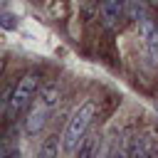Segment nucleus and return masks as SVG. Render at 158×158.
Returning <instances> with one entry per match:
<instances>
[{
    "instance_id": "1",
    "label": "nucleus",
    "mask_w": 158,
    "mask_h": 158,
    "mask_svg": "<svg viewBox=\"0 0 158 158\" xmlns=\"http://www.w3.org/2000/svg\"><path fill=\"white\" fill-rule=\"evenodd\" d=\"M59 96H62V89H59L57 81H47V84L40 89V94L35 96V101H32L27 116H25V123H22V131H25L27 138H37V136L44 131L52 111H54L57 104H59Z\"/></svg>"
},
{
    "instance_id": "2",
    "label": "nucleus",
    "mask_w": 158,
    "mask_h": 158,
    "mask_svg": "<svg viewBox=\"0 0 158 158\" xmlns=\"http://www.w3.org/2000/svg\"><path fill=\"white\" fill-rule=\"evenodd\" d=\"M96 114H99L96 99H86L72 111V116H69V121H67V126L62 131V153L72 156L79 148V143L89 136V128H91Z\"/></svg>"
},
{
    "instance_id": "3",
    "label": "nucleus",
    "mask_w": 158,
    "mask_h": 158,
    "mask_svg": "<svg viewBox=\"0 0 158 158\" xmlns=\"http://www.w3.org/2000/svg\"><path fill=\"white\" fill-rule=\"evenodd\" d=\"M37 89H40V74L37 72H27L5 94V116H7L10 123L15 118H20V114H25L32 106V101L37 96Z\"/></svg>"
},
{
    "instance_id": "4",
    "label": "nucleus",
    "mask_w": 158,
    "mask_h": 158,
    "mask_svg": "<svg viewBox=\"0 0 158 158\" xmlns=\"http://www.w3.org/2000/svg\"><path fill=\"white\" fill-rule=\"evenodd\" d=\"M156 153H158V131L156 128H146L133 136L128 158H156Z\"/></svg>"
},
{
    "instance_id": "5",
    "label": "nucleus",
    "mask_w": 158,
    "mask_h": 158,
    "mask_svg": "<svg viewBox=\"0 0 158 158\" xmlns=\"http://www.w3.org/2000/svg\"><path fill=\"white\" fill-rule=\"evenodd\" d=\"M128 10V0H101V25L104 27H116Z\"/></svg>"
},
{
    "instance_id": "6",
    "label": "nucleus",
    "mask_w": 158,
    "mask_h": 158,
    "mask_svg": "<svg viewBox=\"0 0 158 158\" xmlns=\"http://www.w3.org/2000/svg\"><path fill=\"white\" fill-rule=\"evenodd\" d=\"M131 143H133V133L128 128H123L111 143H109V156L106 158H128L131 156Z\"/></svg>"
},
{
    "instance_id": "7",
    "label": "nucleus",
    "mask_w": 158,
    "mask_h": 158,
    "mask_svg": "<svg viewBox=\"0 0 158 158\" xmlns=\"http://www.w3.org/2000/svg\"><path fill=\"white\" fill-rule=\"evenodd\" d=\"M59 151H62V136H59V133H49V136L40 143L35 158H59Z\"/></svg>"
},
{
    "instance_id": "8",
    "label": "nucleus",
    "mask_w": 158,
    "mask_h": 158,
    "mask_svg": "<svg viewBox=\"0 0 158 158\" xmlns=\"http://www.w3.org/2000/svg\"><path fill=\"white\" fill-rule=\"evenodd\" d=\"M99 136H86L81 143H79V148L72 153V158H94V153H96V146H99V141H96Z\"/></svg>"
},
{
    "instance_id": "9",
    "label": "nucleus",
    "mask_w": 158,
    "mask_h": 158,
    "mask_svg": "<svg viewBox=\"0 0 158 158\" xmlns=\"http://www.w3.org/2000/svg\"><path fill=\"white\" fill-rule=\"evenodd\" d=\"M143 47H146V52H148L151 62H158V22H156V25H153V30L143 37Z\"/></svg>"
},
{
    "instance_id": "10",
    "label": "nucleus",
    "mask_w": 158,
    "mask_h": 158,
    "mask_svg": "<svg viewBox=\"0 0 158 158\" xmlns=\"http://www.w3.org/2000/svg\"><path fill=\"white\" fill-rule=\"evenodd\" d=\"M20 156H22V151L17 143H12V133H10L2 143V158H20Z\"/></svg>"
},
{
    "instance_id": "11",
    "label": "nucleus",
    "mask_w": 158,
    "mask_h": 158,
    "mask_svg": "<svg viewBox=\"0 0 158 158\" xmlns=\"http://www.w3.org/2000/svg\"><path fill=\"white\" fill-rule=\"evenodd\" d=\"M15 20H17V17H15L12 12H2V27H5V30H15V27H17Z\"/></svg>"
},
{
    "instance_id": "12",
    "label": "nucleus",
    "mask_w": 158,
    "mask_h": 158,
    "mask_svg": "<svg viewBox=\"0 0 158 158\" xmlns=\"http://www.w3.org/2000/svg\"><path fill=\"white\" fill-rule=\"evenodd\" d=\"M148 2H151V5H156V2H158V0H148Z\"/></svg>"
}]
</instances>
